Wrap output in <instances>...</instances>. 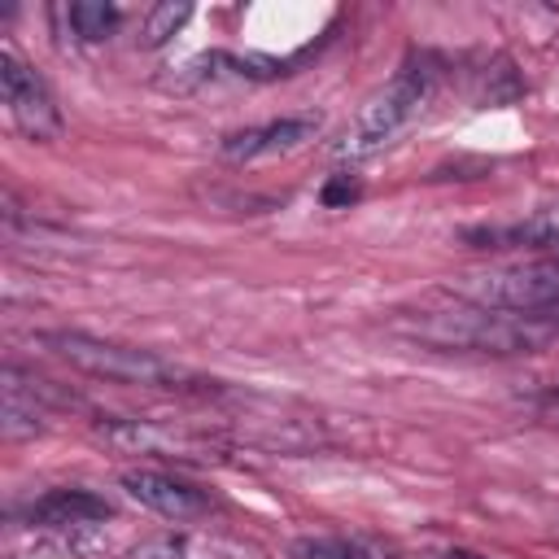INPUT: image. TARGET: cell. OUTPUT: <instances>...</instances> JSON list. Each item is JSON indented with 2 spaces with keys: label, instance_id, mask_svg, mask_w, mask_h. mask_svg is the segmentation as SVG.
Returning <instances> with one entry per match:
<instances>
[{
  "label": "cell",
  "instance_id": "obj_1",
  "mask_svg": "<svg viewBox=\"0 0 559 559\" xmlns=\"http://www.w3.org/2000/svg\"><path fill=\"white\" fill-rule=\"evenodd\" d=\"M393 332H402L415 345L441 349V354H498L502 358V354L542 349L559 328L537 314H507V310L459 301V306H432V310L402 314Z\"/></svg>",
  "mask_w": 559,
  "mask_h": 559
},
{
  "label": "cell",
  "instance_id": "obj_2",
  "mask_svg": "<svg viewBox=\"0 0 559 559\" xmlns=\"http://www.w3.org/2000/svg\"><path fill=\"white\" fill-rule=\"evenodd\" d=\"M432 87H437V66L432 57H411L354 118V127L345 131L341 140V157L345 162H367L376 153H384L419 114L424 105L432 100Z\"/></svg>",
  "mask_w": 559,
  "mask_h": 559
},
{
  "label": "cell",
  "instance_id": "obj_3",
  "mask_svg": "<svg viewBox=\"0 0 559 559\" xmlns=\"http://www.w3.org/2000/svg\"><path fill=\"white\" fill-rule=\"evenodd\" d=\"M39 345L52 349L74 371H87V376L109 380V384H131V389H188V380H192L183 367H175L170 358H162L153 349H135V345L87 336V332H39Z\"/></svg>",
  "mask_w": 559,
  "mask_h": 559
},
{
  "label": "cell",
  "instance_id": "obj_4",
  "mask_svg": "<svg viewBox=\"0 0 559 559\" xmlns=\"http://www.w3.org/2000/svg\"><path fill=\"white\" fill-rule=\"evenodd\" d=\"M454 293L472 306H485V310L546 319L550 310H559V253L467 271L454 280Z\"/></svg>",
  "mask_w": 559,
  "mask_h": 559
},
{
  "label": "cell",
  "instance_id": "obj_5",
  "mask_svg": "<svg viewBox=\"0 0 559 559\" xmlns=\"http://www.w3.org/2000/svg\"><path fill=\"white\" fill-rule=\"evenodd\" d=\"M0 96H4V109H9V122L35 140V144H48L61 135V109L48 92V83L17 57V52H0Z\"/></svg>",
  "mask_w": 559,
  "mask_h": 559
},
{
  "label": "cell",
  "instance_id": "obj_6",
  "mask_svg": "<svg viewBox=\"0 0 559 559\" xmlns=\"http://www.w3.org/2000/svg\"><path fill=\"white\" fill-rule=\"evenodd\" d=\"M96 437L122 454H157V459H183V463H210L218 441L205 432H188L162 419H105L96 424Z\"/></svg>",
  "mask_w": 559,
  "mask_h": 559
},
{
  "label": "cell",
  "instance_id": "obj_7",
  "mask_svg": "<svg viewBox=\"0 0 559 559\" xmlns=\"http://www.w3.org/2000/svg\"><path fill=\"white\" fill-rule=\"evenodd\" d=\"M122 489H127V498H135L140 507H148L153 515L175 520V524H188L210 511V498L201 489H192L188 480H175L166 472H153V467L122 472Z\"/></svg>",
  "mask_w": 559,
  "mask_h": 559
},
{
  "label": "cell",
  "instance_id": "obj_8",
  "mask_svg": "<svg viewBox=\"0 0 559 559\" xmlns=\"http://www.w3.org/2000/svg\"><path fill=\"white\" fill-rule=\"evenodd\" d=\"M319 135V118L314 114H288L262 127H245L236 135L223 140V157L227 162H258V157H275V153H293L301 144H310Z\"/></svg>",
  "mask_w": 559,
  "mask_h": 559
},
{
  "label": "cell",
  "instance_id": "obj_9",
  "mask_svg": "<svg viewBox=\"0 0 559 559\" xmlns=\"http://www.w3.org/2000/svg\"><path fill=\"white\" fill-rule=\"evenodd\" d=\"M22 520L39 528H57V533H79V528L109 520V502L92 489H48L44 498L26 502Z\"/></svg>",
  "mask_w": 559,
  "mask_h": 559
},
{
  "label": "cell",
  "instance_id": "obj_10",
  "mask_svg": "<svg viewBox=\"0 0 559 559\" xmlns=\"http://www.w3.org/2000/svg\"><path fill=\"white\" fill-rule=\"evenodd\" d=\"M467 240H480V245H493V249L524 245V249L559 253V205H546L533 218H520V223H507V227H472Z\"/></svg>",
  "mask_w": 559,
  "mask_h": 559
},
{
  "label": "cell",
  "instance_id": "obj_11",
  "mask_svg": "<svg viewBox=\"0 0 559 559\" xmlns=\"http://www.w3.org/2000/svg\"><path fill=\"white\" fill-rule=\"evenodd\" d=\"M135 559H240L236 546L218 537H192V533H162L135 546Z\"/></svg>",
  "mask_w": 559,
  "mask_h": 559
},
{
  "label": "cell",
  "instance_id": "obj_12",
  "mask_svg": "<svg viewBox=\"0 0 559 559\" xmlns=\"http://www.w3.org/2000/svg\"><path fill=\"white\" fill-rule=\"evenodd\" d=\"M61 17L70 22L74 39L96 44V39H109V35H114V26H118L122 13H118L114 4H100V0H79V4H66Z\"/></svg>",
  "mask_w": 559,
  "mask_h": 559
},
{
  "label": "cell",
  "instance_id": "obj_13",
  "mask_svg": "<svg viewBox=\"0 0 559 559\" xmlns=\"http://www.w3.org/2000/svg\"><path fill=\"white\" fill-rule=\"evenodd\" d=\"M39 419H44L39 402L26 397L22 389L4 384V437H35V432H44Z\"/></svg>",
  "mask_w": 559,
  "mask_h": 559
},
{
  "label": "cell",
  "instance_id": "obj_14",
  "mask_svg": "<svg viewBox=\"0 0 559 559\" xmlns=\"http://www.w3.org/2000/svg\"><path fill=\"white\" fill-rule=\"evenodd\" d=\"M188 4H157V9H148V17H144V31H140V44L144 48H157V44H166L183 22H188Z\"/></svg>",
  "mask_w": 559,
  "mask_h": 559
},
{
  "label": "cell",
  "instance_id": "obj_15",
  "mask_svg": "<svg viewBox=\"0 0 559 559\" xmlns=\"http://www.w3.org/2000/svg\"><path fill=\"white\" fill-rule=\"evenodd\" d=\"M293 559H367L358 546H349V542H314V537H306V542H297L293 546Z\"/></svg>",
  "mask_w": 559,
  "mask_h": 559
},
{
  "label": "cell",
  "instance_id": "obj_16",
  "mask_svg": "<svg viewBox=\"0 0 559 559\" xmlns=\"http://www.w3.org/2000/svg\"><path fill=\"white\" fill-rule=\"evenodd\" d=\"M533 406H537L542 415L559 419V380H555V384H546V393H542V397H533Z\"/></svg>",
  "mask_w": 559,
  "mask_h": 559
},
{
  "label": "cell",
  "instance_id": "obj_17",
  "mask_svg": "<svg viewBox=\"0 0 559 559\" xmlns=\"http://www.w3.org/2000/svg\"><path fill=\"white\" fill-rule=\"evenodd\" d=\"M437 559H489V555H476V550H445V555H437Z\"/></svg>",
  "mask_w": 559,
  "mask_h": 559
}]
</instances>
